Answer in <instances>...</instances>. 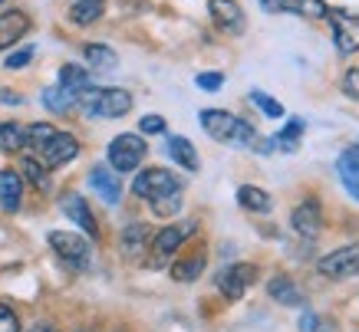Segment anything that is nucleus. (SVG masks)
<instances>
[{
  "instance_id": "nucleus-1",
  "label": "nucleus",
  "mask_w": 359,
  "mask_h": 332,
  "mask_svg": "<svg viewBox=\"0 0 359 332\" xmlns=\"http://www.w3.org/2000/svg\"><path fill=\"white\" fill-rule=\"evenodd\" d=\"M132 191L152 201V211L162 217H172L182 211V178L165 168H145L139 172V178L132 181Z\"/></svg>"
},
{
  "instance_id": "nucleus-2",
  "label": "nucleus",
  "mask_w": 359,
  "mask_h": 332,
  "mask_svg": "<svg viewBox=\"0 0 359 332\" xmlns=\"http://www.w3.org/2000/svg\"><path fill=\"white\" fill-rule=\"evenodd\" d=\"M27 148L36 151V158L43 161L46 168H56V165H66V161L76 158L79 141L69 135V132H60L46 122H36V125H27Z\"/></svg>"
},
{
  "instance_id": "nucleus-3",
  "label": "nucleus",
  "mask_w": 359,
  "mask_h": 332,
  "mask_svg": "<svg viewBox=\"0 0 359 332\" xmlns=\"http://www.w3.org/2000/svg\"><path fill=\"white\" fill-rule=\"evenodd\" d=\"M201 129L215 141H228V145H254L257 141V132H254L250 122L231 116V112H221V109H205L201 112Z\"/></svg>"
},
{
  "instance_id": "nucleus-4",
  "label": "nucleus",
  "mask_w": 359,
  "mask_h": 332,
  "mask_svg": "<svg viewBox=\"0 0 359 332\" xmlns=\"http://www.w3.org/2000/svg\"><path fill=\"white\" fill-rule=\"evenodd\" d=\"M76 109H83L86 116L99 118H119L132 109V96L126 89H83L76 92Z\"/></svg>"
},
{
  "instance_id": "nucleus-5",
  "label": "nucleus",
  "mask_w": 359,
  "mask_h": 332,
  "mask_svg": "<svg viewBox=\"0 0 359 332\" xmlns=\"http://www.w3.org/2000/svg\"><path fill=\"white\" fill-rule=\"evenodd\" d=\"M50 247L56 250V257L73 270H89L93 267V250L79 234L69 230H50Z\"/></svg>"
},
{
  "instance_id": "nucleus-6",
  "label": "nucleus",
  "mask_w": 359,
  "mask_h": 332,
  "mask_svg": "<svg viewBox=\"0 0 359 332\" xmlns=\"http://www.w3.org/2000/svg\"><path fill=\"white\" fill-rule=\"evenodd\" d=\"M327 23L333 30V43L343 56L359 50V13H349L343 7H327Z\"/></svg>"
},
{
  "instance_id": "nucleus-7",
  "label": "nucleus",
  "mask_w": 359,
  "mask_h": 332,
  "mask_svg": "<svg viewBox=\"0 0 359 332\" xmlns=\"http://www.w3.org/2000/svg\"><path fill=\"white\" fill-rule=\"evenodd\" d=\"M316 273L327 279H349V277H359V240L356 244H346L327 254V257H320L316 263Z\"/></svg>"
},
{
  "instance_id": "nucleus-8",
  "label": "nucleus",
  "mask_w": 359,
  "mask_h": 332,
  "mask_svg": "<svg viewBox=\"0 0 359 332\" xmlns=\"http://www.w3.org/2000/svg\"><path fill=\"white\" fill-rule=\"evenodd\" d=\"M145 151L149 148H145L142 135H119V139L109 141V165L119 174H129V172H135V168L142 165Z\"/></svg>"
},
{
  "instance_id": "nucleus-9",
  "label": "nucleus",
  "mask_w": 359,
  "mask_h": 332,
  "mask_svg": "<svg viewBox=\"0 0 359 332\" xmlns=\"http://www.w3.org/2000/svg\"><path fill=\"white\" fill-rule=\"evenodd\" d=\"M254 279H257V267L254 263H231V267H224L218 273V289L228 300H241Z\"/></svg>"
},
{
  "instance_id": "nucleus-10",
  "label": "nucleus",
  "mask_w": 359,
  "mask_h": 332,
  "mask_svg": "<svg viewBox=\"0 0 359 332\" xmlns=\"http://www.w3.org/2000/svg\"><path fill=\"white\" fill-rule=\"evenodd\" d=\"M290 224H294L297 237H304V240H316L320 227H323V211H320V201H316V198H306V201L294 211Z\"/></svg>"
},
{
  "instance_id": "nucleus-11",
  "label": "nucleus",
  "mask_w": 359,
  "mask_h": 332,
  "mask_svg": "<svg viewBox=\"0 0 359 332\" xmlns=\"http://www.w3.org/2000/svg\"><path fill=\"white\" fill-rule=\"evenodd\" d=\"M195 230V224H175V227H165V230H158L155 234V240H152V254H155V260L162 263V260H168L178 250V247L188 240V234Z\"/></svg>"
},
{
  "instance_id": "nucleus-12",
  "label": "nucleus",
  "mask_w": 359,
  "mask_h": 332,
  "mask_svg": "<svg viewBox=\"0 0 359 332\" xmlns=\"http://www.w3.org/2000/svg\"><path fill=\"white\" fill-rule=\"evenodd\" d=\"M208 11L215 17L224 33H241L244 30V11H241L234 0H208Z\"/></svg>"
},
{
  "instance_id": "nucleus-13",
  "label": "nucleus",
  "mask_w": 359,
  "mask_h": 332,
  "mask_svg": "<svg viewBox=\"0 0 359 332\" xmlns=\"http://www.w3.org/2000/svg\"><path fill=\"white\" fill-rule=\"evenodd\" d=\"M30 30V17L23 11H4L0 17V50L13 46L17 40H23V33Z\"/></svg>"
},
{
  "instance_id": "nucleus-14",
  "label": "nucleus",
  "mask_w": 359,
  "mask_h": 332,
  "mask_svg": "<svg viewBox=\"0 0 359 332\" xmlns=\"http://www.w3.org/2000/svg\"><path fill=\"white\" fill-rule=\"evenodd\" d=\"M63 214L73 221V224H79L83 230H86L89 237H96L99 234V227H96V217H93V211H89V204L79 198V194H66L63 198Z\"/></svg>"
},
{
  "instance_id": "nucleus-15",
  "label": "nucleus",
  "mask_w": 359,
  "mask_h": 332,
  "mask_svg": "<svg viewBox=\"0 0 359 332\" xmlns=\"http://www.w3.org/2000/svg\"><path fill=\"white\" fill-rule=\"evenodd\" d=\"M89 184H93V191H99V198H102V201L119 204L122 184H119V178H116V174L106 168V165H96V168L89 172Z\"/></svg>"
},
{
  "instance_id": "nucleus-16",
  "label": "nucleus",
  "mask_w": 359,
  "mask_h": 332,
  "mask_svg": "<svg viewBox=\"0 0 359 332\" xmlns=\"http://www.w3.org/2000/svg\"><path fill=\"white\" fill-rule=\"evenodd\" d=\"M23 201V178L17 172H0V207L4 211H17Z\"/></svg>"
},
{
  "instance_id": "nucleus-17",
  "label": "nucleus",
  "mask_w": 359,
  "mask_h": 332,
  "mask_svg": "<svg viewBox=\"0 0 359 332\" xmlns=\"http://www.w3.org/2000/svg\"><path fill=\"white\" fill-rule=\"evenodd\" d=\"M267 293H271L277 303H283V306H306V296L297 289V283L290 277H273L271 283H267Z\"/></svg>"
},
{
  "instance_id": "nucleus-18",
  "label": "nucleus",
  "mask_w": 359,
  "mask_h": 332,
  "mask_svg": "<svg viewBox=\"0 0 359 332\" xmlns=\"http://www.w3.org/2000/svg\"><path fill=\"white\" fill-rule=\"evenodd\" d=\"M277 13H297L304 20H320L327 17V4L323 0H277Z\"/></svg>"
},
{
  "instance_id": "nucleus-19",
  "label": "nucleus",
  "mask_w": 359,
  "mask_h": 332,
  "mask_svg": "<svg viewBox=\"0 0 359 332\" xmlns=\"http://www.w3.org/2000/svg\"><path fill=\"white\" fill-rule=\"evenodd\" d=\"M304 129H306L304 118H290V122H287V125H283V129L271 139V145H273V148H280V151H287V155H294V151L300 148Z\"/></svg>"
},
{
  "instance_id": "nucleus-20",
  "label": "nucleus",
  "mask_w": 359,
  "mask_h": 332,
  "mask_svg": "<svg viewBox=\"0 0 359 332\" xmlns=\"http://www.w3.org/2000/svg\"><path fill=\"white\" fill-rule=\"evenodd\" d=\"M119 247H122V254H126V257H132V260L142 257V254H145V247H149V227L145 224L126 227V230H122Z\"/></svg>"
},
{
  "instance_id": "nucleus-21",
  "label": "nucleus",
  "mask_w": 359,
  "mask_h": 332,
  "mask_svg": "<svg viewBox=\"0 0 359 332\" xmlns=\"http://www.w3.org/2000/svg\"><path fill=\"white\" fill-rule=\"evenodd\" d=\"M168 155H172L185 172H198V151H195V145L188 139H182V135H172L168 139Z\"/></svg>"
},
{
  "instance_id": "nucleus-22",
  "label": "nucleus",
  "mask_w": 359,
  "mask_h": 332,
  "mask_svg": "<svg viewBox=\"0 0 359 332\" xmlns=\"http://www.w3.org/2000/svg\"><path fill=\"white\" fill-rule=\"evenodd\" d=\"M0 148L17 155L27 148V125L20 122H0Z\"/></svg>"
},
{
  "instance_id": "nucleus-23",
  "label": "nucleus",
  "mask_w": 359,
  "mask_h": 332,
  "mask_svg": "<svg viewBox=\"0 0 359 332\" xmlns=\"http://www.w3.org/2000/svg\"><path fill=\"white\" fill-rule=\"evenodd\" d=\"M43 106L50 109V112H56V116H66V112L76 109V92H69V89H63V86H50L43 92Z\"/></svg>"
},
{
  "instance_id": "nucleus-24",
  "label": "nucleus",
  "mask_w": 359,
  "mask_h": 332,
  "mask_svg": "<svg viewBox=\"0 0 359 332\" xmlns=\"http://www.w3.org/2000/svg\"><path fill=\"white\" fill-rule=\"evenodd\" d=\"M238 204L244 207V211L267 214V211H271V194L261 191V188H250V184H244V188H238Z\"/></svg>"
},
{
  "instance_id": "nucleus-25",
  "label": "nucleus",
  "mask_w": 359,
  "mask_h": 332,
  "mask_svg": "<svg viewBox=\"0 0 359 332\" xmlns=\"http://www.w3.org/2000/svg\"><path fill=\"white\" fill-rule=\"evenodd\" d=\"M102 11H106V0H76L73 11H69V20L86 27V23H96L102 17Z\"/></svg>"
},
{
  "instance_id": "nucleus-26",
  "label": "nucleus",
  "mask_w": 359,
  "mask_h": 332,
  "mask_svg": "<svg viewBox=\"0 0 359 332\" xmlns=\"http://www.w3.org/2000/svg\"><path fill=\"white\" fill-rule=\"evenodd\" d=\"M337 172H339V181H343V188H346V191L359 201V165L349 158V155H339Z\"/></svg>"
},
{
  "instance_id": "nucleus-27",
  "label": "nucleus",
  "mask_w": 359,
  "mask_h": 332,
  "mask_svg": "<svg viewBox=\"0 0 359 332\" xmlns=\"http://www.w3.org/2000/svg\"><path fill=\"white\" fill-rule=\"evenodd\" d=\"M60 86L69 89V92H83V89L89 86V73L76 63H66L63 69H60Z\"/></svg>"
},
{
  "instance_id": "nucleus-28",
  "label": "nucleus",
  "mask_w": 359,
  "mask_h": 332,
  "mask_svg": "<svg viewBox=\"0 0 359 332\" xmlns=\"http://www.w3.org/2000/svg\"><path fill=\"white\" fill-rule=\"evenodd\" d=\"M201 270H205V254H195V257L182 260V263H175L172 267V277L178 283H191V279L201 277Z\"/></svg>"
},
{
  "instance_id": "nucleus-29",
  "label": "nucleus",
  "mask_w": 359,
  "mask_h": 332,
  "mask_svg": "<svg viewBox=\"0 0 359 332\" xmlns=\"http://www.w3.org/2000/svg\"><path fill=\"white\" fill-rule=\"evenodd\" d=\"M83 53H86V60H89L93 69H112V66L119 63V56L112 53L109 46H102V43H89Z\"/></svg>"
},
{
  "instance_id": "nucleus-30",
  "label": "nucleus",
  "mask_w": 359,
  "mask_h": 332,
  "mask_svg": "<svg viewBox=\"0 0 359 332\" xmlns=\"http://www.w3.org/2000/svg\"><path fill=\"white\" fill-rule=\"evenodd\" d=\"M250 102L261 109L267 118H280L283 116V106H280V102H277V99H271L267 92H261V89H254V92H250Z\"/></svg>"
},
{
  "instance_id": "nucleus-31",
  "label": "nucleus",
  "mask_w": 359,
  "mask_h": 332,
  "mask_svg": "<svg viewBox=\"0 0 359 332\" xmlns=\"http://www.w3.org/2000/svg\"><path fill=\"white\" fill-rule=\"evenodd\" d=\"M20 168H23V174L36 184V188H46V165L40 158H33V155H30V158L20 161Z\"/></svg>"
},
{
  "instance_id": "nucleus-32",
  "label": "nucleus",
  "mask_w": 359,
  "mask_h": 332,
  "mask_svg": "<svg viewBox=\"0 0 359 332\" xmlns=\"http://www.w3.org/2000/svg\"><path fill=\"white\" fill-rule=\"evenodd\" d=\"M0 332H20V319L7 303H0Z\"/></svg>"
},
{
  "instance_id": "nucleus-33",
  "label": "nucleus",
  "mask_w": 359,
  "mask_h": 332,
  "mask_svg": "<svg viewBox=\"0 0 359 332\" xmlns=\"http://www.w3.org/2000/svg\"><path fill=\"white\" fill-rule=\"evenodd\" d=\"M198 89H208V92H215V89L224 86V76L221 73H198Z\"/></svg>"
},
{
  "instance_id": "nucleus-34",
  "label": "nucleus",
  "mask_w": 359,
  "mask_h": 332,
  "mask_svg": "<svg viewBox=\"0 0 359 332\" xmlns=\"http://www.w3.org/2000/svg\"><path fill=\"white\" fill-rule=\"evenodd\" d=\"M343 92L359 102V69H346V76H343Z\"/></svg>"
},
{
  "instance_id": "nucleus-35",
  "label": "nucleus",
  "mask_w": 359,
  "mask_h": 332,
  "mask_svg": "<svg viewBox=\"0 0 359 332\" xmlns=\"http://www.w3.org/2000/svg\"><path fill=\"white\" fill-rule=\"evenodd\" d=\"M30 60H33V46H23V50L7 56V69H20V66H27Z\"/></svg>"
},
{
  "instance_id": "nucleus-36",
  "label": "nucleus",
  "mask_w": 359,
  "mask_h": 332,
  "mask_svg": "<svg viewBox=\"0 0 359 332\" xmlns=\"http://www.w3.org/2000/svg\"><path fill=\"white\" fill-rule=\"evenodd\" d=\"M139 129L145 132V135H158V132H165V118L162 116H145L139 122Z\"/></svg>"
},
{
  "instance_id": "nucleus-37",
  "label": "nucleus",
  "mask_w": 359,
  "mask_h": 332,
  "mask_svg": "<svg viewBox=\"0 0 359 332\" xmlns=\"http://www.w3.org/2000/svg\"><path fill=\"white\" fill-rule=\"evenodd\" d=\"M300 332H316V316L310 310H304V316H300Z\"/></svg>"
},
{
  "instance_id": "nucleus-38",
  "label": "nucleus",
  "mask_w": 359,
  "mask_h": 332,
  "mask_svg": "<svg viewBox=\"0 0 359 332\" xmlns=\"http://www.w3.org/2000/svg\"><path fill=\"white\" fill-rule=\"evenodd\" d=\"M0 102H7V106H17V102H20V96H17V92H11V89H0Z\"/></svg>"
},
{
  "instance_id": "nucleus-39",
  "label": "nucleus",
  "mask_w": 359,
  "mask_h": 332,
  "mask_svg": "<svg viewBox=\"0 0 359 332\" xmlns=\"http://www.w3.org/2000/svg\"><path fill=\"white\" fill-rule=\"evenodd\" d=\"M30 332H56L53 322H36V326H30Z\"/></svg>"
},
{
  "instance_id": "nucleus-40",
  "label": "nucleus",
  "mask_w": 359,
  "mask_h": 332,
  "mask_svg": "<svg viewBox=\"0 0 359 332\" xmlns=\"http://www.w3.org/2000/svg\"><path fill=\"white\" fill-rule=\"evenodd\" d=\"M261 7L267 13H277V0H261Z\"/></svg>"
},
{
  "instance_id": "nucleus-41",
  "label": "nucleus",
  "mask_w": 359,
  "mask_h": 332,
  "mask_svg": "<svg viewBox=\"0 0 359 332\" xmlns=\"http://www.w3.org/2000/svg\"><path fill=\"white\" fill-rule=\"evenodd\" d=\"M343 155H349V158H353V161H356V165H359V141H356V145H353V148H349V151H343Z\"/></svg>"
},
{
  "instance_id": "nucleus-42",
  "label": "nucleus",
  "mask_w": 359,
  "mask_h": 332,
  "mask_svg": "<svg viewBox=\"0 0 359 332\" xmlns=\"http://www.w3.org/2000/svg\"><path fill=\"white\" fill-rule=\"evenodd\" d=\"M0 4H4V0H0Z\"/></svg>"
}]
</instances>
